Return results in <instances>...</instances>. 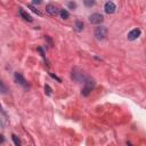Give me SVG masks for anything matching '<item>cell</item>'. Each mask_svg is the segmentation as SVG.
<instances>
[{
	"label": "cell",
	"mask_w": 146,
	"mask_h": 146,
	"mask_svg": "<svg viewBox=\"0 0 146 146\" xmlns=\"http://www.w3.org/2000/svg\"><path fill=\"white\" fill-rule=\"evenodd\" d=\"M94 87H95V80H94V79H90V78L86 79L84 87H83V89H82V91H81L82 96H84V97L89 96V95H90V92L92 91Z\"/></svg>",
	"instance_id": "6da1fadb"
},
{
	"label": "cell",
	"mask_w": 146,
	"mask_h": 146,
	"mask_svg": "<svg viewBox=\"0 0 146 146\" xmlns=\"http://www.w3.org/2000/svg\"><path fill=\"white\" fill-rule=\"evenodd\" d=\"M95 36L98 40H104L107 36V29L105 26H98L95 30Z\"/></svg>",
	"instance_id": "7a4b0ae2"
},
{
	"label": "cell",
	"mask_w": 146,
	"mask_h": 146,
	"mask_svg": "<svg viewBox=\"0 0 146 146\" xmlns=\"http://www.w3.org/2000/svg\"><path fill=\"white\" fill-rule=\"evenodd\" d=\"M103 21H104V16L102 14L95 13V14H92V15L89 16V22L91 24H96L97 25V24H100Z\"/></svg>",
	"instance_id": "3957f363"
},
{
	"label": "cell",
	"mask_w": 146,
	"mask_h": 146,
	"mask_svg": "<svg viewBox=\"0 0 146 146\" xmlns=\"http://www.w3.org/2000/svg\"><path fill=\"white\" fill-rule=\"evenodd\" d=\"M46 10H47V13H48L49 15H51V16H56V15H58L59 11H60V9H59L56 5H52V3L47 5Z\"/></svg>",
	"instance_id": "277c9868"
},
{
	"label": "cell",
	"mask_w": 146,
	"mask_h": 146,
	"mask_svg": "<svg viewBox=\"0 0 146 146\" xmlns=\"http://www.w3.org/2000/svg\"><path fill=\"white\" fill-rule=\"evenodd\" d=\"M115 9H116V7H115L114 2H112V1H107L104 6V10L106 14H113L115 11Z\"/></svg>",
	"instance_id": "5b68a950"
},
{
	"label": "cell",
	"mask_w": 146,
	"mask_h": 146,
	"mask_svg": "<svg viewBox=\"0 0 146 146\" xmlns=\"http://www.w3.org/2000/svg\"><path fill=\"white\" fill-rule=\"evenodd\" d=\"M139 35H140V30H139V29H133V30H131V31L128 33V40L133 41V40H136Z\"/></svg>",
	"instance_id": "8992f818"
},
{
	"label": "cell",
	"mask_w": 146,
	"mask_h": 146,
	"mask_svg": "<svg viewBox=\"0 0 146 146\" xmlns=\"http://www.w3.org/2000/svg\"><path fill=\"white\" fill-rule=\"evenodd\" d=\"M14 79H15V81H16L17 83H19V84H22V86L26 87V81H25V79L23 78V75H22L21 73L16 72V73L14 74Z\"/></svg>",
	"instance_id": "52a82bcc"
},
{
	"label": "cell",
	"mask_w": 146,
	"mask_h": 146,
	"mask_svg": "<svg viewBox=\"0 0 146 146\" xmlns=\"http://www.w3.org/2000/svg\"><path fill=\"white\" fill-rule=\"evenodd\" d=\"M18 13H19V15H21L25 21H27V22H32V21H33L32 16H31L27 11H25L23 8H19V9H18Z\"/></svg>",
	"instance_id": "ba28073f"
},
{
	"label": "cell",
	"mask_w": 146,
	"mask_h": 146,
	"mask_svg": "<svg viewBox=\"0 0 146 146\" xmlns=\"http://www.w3.org/2000/svg\"><path fill=\"white\" fill-rule=\"evenodd\" d=\"M72 78H73V80H75V81H81V80H83V73L81 72V71H79L78 73L75 72V68H74V71L72 72Z\"/></svg>",
	"instance_id": "9c48e42d"
},
{
	"label": "cell",
	"mask_w": 146,
	"mask_h": 146,
	"mask_svg": "<svg viewBox=\"0 0 146 146\" xmlns=\"http://www.w3.org/2000/svg\"><path fill=\"white\" fill-rule=\"evenodd\" d=\"M83 22H81V21H76L75 22V30L78 31V32H80V31H82L83 30Z\"/></svg>",
	"instance_id": "30bf717a"
},
{
	"label": "cell",
	"mask_w": 146,
	"mask_h": 146,
	"mask_svg": "<svg viewBox=\"0 0 146 146\" xmlns=\"http://www.w3.org/2000/svg\"><path fill=\"white\" fill-rule=\"evenodd\" d=\"M59 15H60V17L63 18V19H67L68 18V11L66 10V9H60V11H59Z\"/></svg>",
	"instance_id": "8fae6325"
},
{
	"label": "cell",
	"mask_w": 146,
	"mask_h": 146,
	"mask_svg": "<svg viewBox=\"0 0 146 146\" xmlns=\"http://www.w3.org/2000/svg\"><path fill=\"white\" fill-rule=\"evenodd\" d=\"M11 138H13V140H14V144L16 145V146H19L21 145V140H19V138L16 136V135H11Z\"/></svg>",
	"instance_id": "7c38bea8"
},
{
	"label": "cell",
	"mask_w": 146,
	"mask_h": 146,
	"mask_svg": "<svg viewBox=\"0 0 146 146\" xmlns=\"http://www.w3.org/2000/svg\"><path fill=\"white\" fill-rule=\"evenodd\" d=\"M27 7H29L33 13H35L36 15H39V16H41V15H42V14H41V11H39L38 9H35V7H34V6H32V5H27Z\"/></svg>",
	"instance_id": "4fadbf2b"
},
{
	"label": "cell",
	"mask_w": 146,
	"mask_h": 146,
	"mask_svg": "<svg viewBox=\"0 0 146 146\" xmlns=\"http://www.w3.org/2000/svg\"><path fill=\"white\" fill-rule=\"evenodd\" d=\"M83 2L87 7H91V6L95 5V0H83Z\"/></svg>",
	"instance_id": "5bb4252c"
},
{
	"label": "cell",
	"mask_w": 146,
	"mask_h": 146,
	"mask_svg": "<svg viewBox=\"0 0 146 146\" xmlns=\"http://www.w3.org/2000/svg\"><path fill=\"white\" fill-rule=\"evenodd\" d=\"M44 90H46V94H47L48 96H50V95H51V89H50V87H49L48 84H46V86H44Z\"/></svg>",
	"instance_id": "9a60e30c"
},
{
	"label": "cell",
	"mask_w": 146,
	"mask_h": 146,
	"mask_svg": "<svg viewBox=\"0 0 146 146\" xmlns=\"http://www.w3.org/2000/svg\"><path fill=\"white\" fill-rule=\"evenodd\" d=\"M68 7H70L71 9H74V8L76 7V5H75L74 2H68Z\"/></svg>",
	"instance_id": "2e32d148"
},
{
	"label": "cell",
	"mask_w": 146,
	"mask_h": 146,
	"mask_svg": "<svg viewBox=\"0 0 146 146\" xmlns=\"http://www.w3.org/2000/svg\"><path fill=\"white\" fill-rule=\"evenodd\" d=\"M42 2V0H32V3L33 5H40Z\"/></svg>",
	"instance_id": "e0dca14e"
},
{
	"label": "cell",
	"mask_w": 146,
	"mask_h": 146,
	"mask_svg": "<svg viewBox=\"0 0 146 146\" xmlns=\"http://www.w3.org/2000/svg\"><path fill=\"white\" fill-rule=\"evenodd\" d=\"M1 88H2V94L6 92V89H5V86H3V82H1Z\"/></svg>",
	"instance_id": "ac0fdd59"
}]
</instances>
